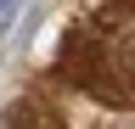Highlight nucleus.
Returning <instances> with one entry per match:
<instances>
[{"instance_id":"nucleus-1","label":"nucleus","mask_w":135,"mask_h":129,"mask_svg":"<svg viewBox=\"0 0 135 129\" xmlns=\"http://www.w3.org/2000/svg\"><path fill=\"white\" fill-rule=\"evenodd\" d=\"M62 129H135V107H118V101H107V95H90V90L68 84Z\"/></svg>"},{"instance_id":"nucleus-2","label":"nucleus","mask_w":135,"mask_h":129,"mask_svg":"<svg viewBox=\"0 0 135 129\" xmlns=\"http://www.w3.org/2000/svg\"><path fill=\"white\" fill-rule=\"evenodd\" d=\"M17 11H23V0H0V39L17 28Z\"/></svg>"}]
</instances>
